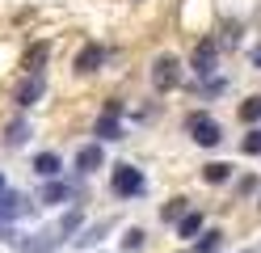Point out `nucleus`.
I'll use <instances>...</instances> for the list:
<instances>
[{"mask_svg":"<svg viewBox=\"0 0 261 253\" xmlns=\"http://www.w3.org/2000/svg\"><path fill=\"white\" fill-rule=\"evenodd\" d=\"M186 131H190V140L198 144V148H215L219 140H223V127L211 118L206 110H194V114H186Z\"/></svg>","mask_w":261,"mask_h":253,"instance_id":"obj_1","label":"nucleus"},{"mask_svg":"<svg viewBox=\"0 0 261 253\" xmlns=\"http://www.w3.org/2000/svg\"><path fill=\"white\" fill-rule=\"evenodd\" d=\"M110 190L118 194V198H139L143 190H148V181H143V173L135 165H114V173H110Z\"/></svg>","mask_w":261,"mask_h":253,"instance_id":"obj_2","label":"nucleus"},{"mask_svg":"<svg viewBox=\"0 0 261 253\" xmlns=\"http://www.w3.org/2000/svg\"><path fill=\"white\" fill-rule=\"evenodd\" d=\"M76 228H80V211H68V215H63V224H59V232L68 236V232H76Z\"/></svg>","mask_w":261,"mask_h":253,"instance_id":"obj_22","label":"nucleus"},{"mask_svg":"<svg viewBox=\"0 0 261 253\" xmlns=\"http://www.w3.org/2000/svg\"><path fill=\"white\" fill-rule=\"evenodd\" d=\"M122 249H143V228H126V236H122Z\"/></svg>","mask_w":261,"mask_h":253,"instance_id":"obj_21","label":"nucleus"},{"mask_svg":"<svg viewBox=\"0 0 261 253\" xmlns=\"http://www.w3.org/2000/svg\"><path fill=\"white\" fill-rule=\"evenodd\" d=\"M240 152H244V156H261V127H253V131L240 140Z\"/></svg>","mask_w":261,"mask_h":253,"instance_id":"obj_19","label":"nucleus"},{"mask_svg":"<svg viewBox=\"0 0 261 253\" xmlns=\"http://www.w3.org/2000/svg\"><path fill=\"white\" fill-rule=\"evenodd\" d=\"M106 114L118 118V114H122V101H118V97H110V101H106Z\"/></svg>","mask_w":261,"mask_h":253,"instance_id":"obj_24","label":"nucleus"},{"mask_svg":"<svg viewBox=\"0 0 261 253\" xmlns=\"http://www.w3.org/2000/svg\"><path fill=\"white\" fill-rule=\"evenodd\" d=\"M219 245H223V232L219 228H206L198 236V245H194V253H219Z\"/></svg>","mask_w":261,"mask_h":253,"instance_id":"obj_16","label":"nucleus"},{"mask_svg":"<svg viewBox=\"0 0 261 253\" xmlns=\"http://www.w3.org/2000/svg\"><path fill=\"white\" fill-rule=\"evenodd\" d=\"M253 63H257V67H261V47H257V51H253Z\"/></svg>","mask_w":261,"mask_h":253,"instance_id":"obj_25","label":"nucleus"},{"mask_svg":"<svg viewBox=\"0 0 261 253\" xmlns=\"http://www.w3.org/2000/svg\"><path fill=\"white\" fill-rule=\"evenodd\" d=\"M63 198H72V186H63V181H51L38 194V202H46V207H55V202H63Z\"/></svg>","mask_w":261,"mask_h":253,"instance_id":"obj_14","label":"nucleus"},{"mask_svg":"<svg viewBox=\"0 0 261 253\" xmlns=\"http://www.w3.org/2000/svg\"><path fill=\"white\" fill-rule=\"evenodd\" d=\"M106 165V152H101V144H85L76 152V169L80 173H93V169H101Z\"/></svg>","mask_w":261,"mask_h":253,"instance_id":"obj_8","label":"nucleus"},{"mask_svg":"<svg viewBox=\"0 0 261 253\" xmlns=\"http://www.w3.org/2000/svg\"><path fill=\"white\" fill-rule=\"evenodd\" d=\"M152 84H156L160 93H169V89L181 84V63H177V55H160L152 63Z\"/></svg>","mask_w":261,"mask_h":253,"instance_id":"obj_3","label":"nucleus"},{"mask_svg":"<svg viewBox=\"0 0 261 253\" xmlns=\"http://www.w3.org/2000/svg\"><path fill=\"white\" fill-rule=\"evenodd\" d=\"M46 93V84H42V76H25L21 84H17V93H13V101H17V106L21 110H30V106H34V101Z\"/></svg>","mask_w":261,"mask_h":253,"instance_id":"obj_5","label":"nucleus"},{"mask_svg":"<svg viewBox=\"0 0 261 253\" xmlns=\"http://www.w3.org/2000/svg\"><path fill=\"white\" fill-rule=\"evenodd\" d=\"M177 232H181L186 241H190V236H202V215L198 211H186L181 219H177Z\"/></svg>","mask_w":261,"mask_h":253,"instance_id":"obj_15","label":"nucleus"},{"mask_svg":"<svg viewBox=\"0 0 261 253\" xmlns=\"http://www.w3.org/2000/svg\"><path fill=\"white\" fill-rule=\"evenodd\" d=\"M59 165H63V160L55 156V152H38V156H34V173L46 177V181H55V177H59Z\"/></svg>","mask_w":261,"mask_h":253,"instance_id":"obj_12","label":"nucleus"},{"mask_svg":"<svg viewBox=\"0 0 261 253\" xmlns=\"http://www.w3.org/2000/svg\"><path fill=\"white\" fill-rule=\"evenodd\" d=\"M227 177H232V165H227V160H211V165H202V181H206V186H223Z\"/></svg>","mask_w":261,"mask_h":253,"instance_id":"obj_13","label":"nucleus"},{"mask_svg":"<svg viewBox=\"0 0 261 253\" xmlns=\"http://www.w3.org/2000/svg\"><path fill=\"white\" fill-rule=\"evenodd\" d=\"M93 135L101 144H114V140H122V123L114 114H101V118H97V127H93Z\"/></svg>","mask_w":261,"mask_h":253,"instance_id":"obj_9","label":"nucleus"},{"mask_svg":"<svg viewBox=\"0 0 261 253\" xmlns=\"http://www.w3.org/2000/svg\"><path fill=\"white\" fill-rule=\"evenodd\" d=\"M25 140H30V123H25V118L9 123V127H5V135H0V144H5V148H21Z\"/></svg>","mask_w":261,"mask_h":253,"instance_id":"obj_11","label":"nucleus"},{"mask_svg":"<svg viewBox=\"0 0 261 253\" xmlns=\"http://www.w3.org/2000/svg\"><path fill=\"white\" fill-rule=\"evenodd\" d=\"M106 228H110V224H97V228H89V232L80 236L76 245H80V249H89V245H97V241H101V236H106Z\"/></svg>","mask_w":261,"mask_h":253,"instance_id":"obj_20","label":"nucleus"},{"mask_svg":"<svg viewBox=\"0 0 261 253\" xmlns=\"http://www.w3.org/2000/svg\"><path fill=\"white\" fill-rule=\"evenodd\" d=\"M244 253H257V249H244Z\"/></svg>","mask_w":261,"mask_h":253,"instance_id":"obj_27","label":"nucleus"},{"mask_svg":"<svg viewBox=\"0 0 261 253\" xmlns=\"http://www.w3.org/2000/svg\"><path fill=\"white\" fill-rule=\"evenodd\" d=\"M0 194H5V173H0Z\"/></svg>","mask_w":261,"mask_h":253,"instance_id":"obj_26","label":"nucleus"},{"mask_svg":"<svg viewBox=\"0 0 261 253\" xmlns=\"http://www.w3.org/2000/svg\"><path fill=\"white\" fill-rule=\"evenodd\" d=\"M240 123H261V97H249V101H244V106H240Z\"/></svg>","mask_w":261,"mask_h":253,"instance_id":"obj_18","label":"nucleus"},{"mask_svg":"<svg viewBox=\"0 0 261 253\" xmlns=\"http://www.w3.org/2000/svg\"><path fill=\"white\" fill-rule=\"evenodd\" d=\"M46 55H51V42H34V47L25 51V72H30V76H42Z\"/></svg>","mask_w":261,"mask_h":253,"instance_id":"obj_10","label":"nucleus"},{"mask_svg":"<svg viewBox=\"0 0 261 253\" xmlns=\"http://www.w3.org/2000/svg\"><path fill=\"white\" fill-rule=\"evenodd\" d=\"M101 63H106V47L89 42V47H85V51L76 55V72H80V76H89V72H97Z\"/></svg>","mask_w":261,"mask_h":253,"instance_id":"obj_7","label":"nucleus"},{"mask_svg":"<svg viewBox=\"0 0 261 253\" xmlns=\"http://www.w3.org/2000/svg\"><path fill=\"white\" fill-rule=\"evenodd\" d=\"M25 211H30L25 194H17V190H5V194H0V224H9V219H17V215H25Z\"/></svg>","mask_w":261,"mask_h":253,"instance_id":"obj_6","label":"nucleus"},{"mask_svg":"<svg viewBox=\"0 0 261 253\" xmlns=\"http://www.w3.org/2000/svg\"><path fill=\"white\" fill-rule=\"evenodd\" d=\"M0 241H5V245H21V236H17V232H13L9 224H0Z\"/></svg>","mask_w":261,"mask_h":253,"instance_id":"obj_23","label":"nucleus"},{"mask_svg":"<svg viewBox=\"0 0 261 253\" xmlns=\"http://www.w3.org/2000/svg\"><path fill=\"white\" fill-rule=\"evenodd\" d=\"M190 67H194L198 76H215V67H219V42H215V38H202L198 47H194Z\"/></svg>","mask_w":261,"mask_h":253,"instance_id":"obj_4","label":"nucleus"},{"mask_svg":"<svg viewBox=\"0 0 261 253\" xmlns=\"http://www.w3.org/2000/svg\"><path fill=\"white\" fill-rule=\"evenodd\" d=\"M186 202H190V198H181V194H177V198H169V202H165V211H160V219H165V224H177V219L190 211Z\"/></svg>","mask_w":261,"mask_h":253,"instance_id":"obj_17","label":"nucleus"}]
</instances>
